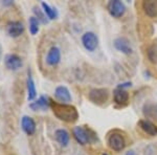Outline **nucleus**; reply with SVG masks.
Returning <instances> with one entry per match:
<instances>
[{
  "label": "nucleus",
  "instance_id": "obj_23",
  "mask_svg": "<svg viewBox=\"0 0 157 155\" xmlns=\"http://www.w3.org/2000/svg\"><path fill=\"white\" fill-rule=\"evenodd\" d=\"M131 86H132V84H131L130 82H127V83H124V84H120L117 88H121V89H125L126 87H131Z\"/></svg>",
  "mask_w": 157,
  "mask_h": 155
},
{
  "label": "nucleus",
  "instance_id": "obj_28",
  "mask_svg": "<svg viewBox=\"0 0 157 155\" xmlns=\"http://www.w3.org/2000/svg\"><path fill=\"white\" fill-rule=\"evenodd\" d=\"M156 111H157V106H156Z\"/></svg>",
  "mask_w": 157,
  "mask_h": 155
},
{
  "label": "nucleus",
  "instance_id": "obj_9",
  "mask_svg": "<svg viewBox=\"0 0 157 155\" xmlns=\"http://www.w3.org/2000/svg\"><path fill=\"white\" fill-rule=\"evenodd\" d=\"M115 49H117L118 52H121V54L125 55H131L132 54V46L130 44V41L125 37H118L116 38L113 42Z\"/></svg>",
  "mask_w": 157,
  "mask_h": 155
},
{
  "label": "nucleus",
  "instance_id": "obj_17",
  "mask_svg": "<svg viewBox=\"0 0 157 155\" xmlns=\"http://www.w3.org/2000/svg\"><path fill=\"white\" fill-rule=\"evenodd\" d=\"M143 9L146 15L150 18H157V1H144Z\"/></svg>",
  "mask_w": 157,
  "mask_h": 155
},
{
  "label": "nucleus",
  "instance_id": "obj_25",
  "mask_svg": "<svg viewBox=\"0 0 157 155\" xmlns=\"http://www.w3.org/2000/svg\"><path fill=\"white\" fill-rule=\"evenodd\" d=\"M3 4H6V6H10V4H13V1H11V0H7L6 2H3Z\"/></svg>",
  "mask_w": 157,
  "mask_h": 155
},
{
  "label": "nucleus",
  "instance_id": "obj_15",
  "mask_svg": "<svg viewBox=\"0 0 157 155\" xmlns=\"http://www.w3.org/2000/svg\"><path fill=\"white\" fill-rule=\"evenodd\" d=\"M138 126L148 135L150 136L157 135V126L149 121V119H140V121H138Z\"/></svg>",
  "mask_w": 157,
  "mask_h": 155
},
{
  "label": "nucleus",
  "instance_id": "obj_24",
  "mask_svg": "<svg viewBox=\"0 0 157 155\" xmlns=\"http://www.w3.org/2000/svg\"><path fill=\"white\" fill-rule=\"evenodd\" d=\"M125 155H138L137 153H136L134 150H129V151L126 152V154Z\"/></svg>",
  "mask_w": 157,
  "mask_h": 155
},
{
  "label": "nucleus",
  "instance_id": "obj_12",
  "mask_svg": "<svg viewBox=\"0 0 157 155\" xmlns=\"http://www.w3.org/2000/svg\"><path fill=\"white\" fill-rule=\"evenodd\" d=\"M46 64L48 66H57L61 61V50L59 47L52 46L46 55Z\"/></svg>",
  "mask_w": 157,
  "mask_h": 155
},
{
  "label": "nucleus",
  "instance_id": "obj_18",
  "mask_svg": "<svg viewBox=\"0 0 157 155\" xmlns=\"http://www.w3.org/2000/svg\"><path fill=\"white\" fill-rule=\"evenodd\" d=\"M55 136H56L57 141L61 145V146L66 147L67 145L69 144L70 135L67 132V130H65V129H58L55 133Z\"/></svg>",
  "mask_w": 157,
  "mask_h": 155
},
{
  "label": "nucleus",
  "instance_id": "obj_20",
  "mask_svg": "<svg viewBox=\"0 0 157 155\" xmlns=\"http://www.w3.org/2000/svg\"><path fill=\"white\" fill-rule=\"evenodd\" d=\"M147 57L152 64H157V41L154 42L147 49Z\"/></svg>",
  "mask_w": 157,
  "mask_h": 155
},
{
  "label": "nucleus",
  "instance_id": "obj_16",
  "mask_svg": "<svg viewBox=\"0 0 157 155\" xmlns=\"http://www.w3.org/2000/svg\"><path fill=\"white\" fill-rule=\"evenodd\" d=\"M26 88H27V100L29 102L35 101L37 96V89L35 85V81L33 79L30 70L27 72V80H26Z\"/></svg>",
  "mask_w": 157,
  "mask_h": 155
},
{
  "label": "nucleus",
  "instance_id": "obj_14",
  "mask_svg": "<svg viewBox=\"0 0 157 155\" xmlns=\"http://www.w3.org/2000/svg\"><path fill=\"white\" fill-rule=\"evenodd\" d=\"M129 99H130V95H129V92L127 90L121 89V88H116L113 91V100L117 105H126V104H128Z\"/></svg>",
  "mask_w": 157,
  "mask_h": 155
},
{
  "label": "nucleus",
  "instance_id": "obj_21",
  "mask_svg": "<svg viewBox=\"0 0 157 155\" xmlns=\"http://www.w3.org/2000/svg\"><path fill=\"white\" fill-rule=\"evenodd\" d=\"M29 33L35 36V35L38 34L40 29V21L38 20L35 16H32L29 17Z\"/></svg>",
  "mask_w": 157,
  "mask_h": 155
},
{
  "label": "nucleus",
  "instance_id": "obj_4",
  "mask_svg": "<svg viewBox=\"0 0 157 155\" xmlns=\"http://www.w3.org/2000/svg\"><path fill=\"white\" fill-rule=\"evenodd\" d=\"M88 98L95 105H104L109 99V91L106 88H94L90 90Z\"/></svg>",
  "mask_w": 157,
  "mask_h": 155
},
{
  "label": "nucleus",
  "instance_id": "obj_3",
  "mask_svg": "<svg viewBox=\"0 0 157 155\" xmlns=\"http://www.w3.org/2000/svg\"><path fill=\"white\" fill-rule=\"evenodd\" d=\"M108 146L110 149H112L115 152H121L125 149L126 147V139L124 135L120 132H112L109 134L107 139Z\"/></svg>",
  "mask_w": 157,
  "mask_h": 155
},
{
  "label": "nucleus",
  "instance_id": "obj_10",
  "mask_svg": "<svg viewBox=\"0 0 157 155\" xmlns=\"http://www.w3.org/2000/svg\"><path fill=\"white\" fill-rule=\"evenodd\" d=\"M24 24L21 21H12L6 25V33L10 37L18 38L24 32Z\"/></svg>",
  "mask_w": 157,
  "mask_h": 155
},
{
  "label": "nucleus",
  "instance_id": "obj_27",
  "mask_svg": "<svg viewBox=\"0 0 157 155\" xmlns=\"http://www.w3.org/2000/svg\"><path fill=\"white\" fill-rule=\"evenodd\" d=\"M103 155H108V154H106V153H104V154H103Z\"/></svg>",
  "mask_w": 157,
  "mask_h": 155
},
{
  "label": "nucleus",
  "instance_id": "obj_1",
  "mask_svg": "<svg viewBox=\"0 0 157 155\" xmlns=\"http://www.w3.org/2000/svg\"><path fill=\"white\" fill-rule=\"evenodd\" d=\"M50 108L54 112L56 118L66 123H73L78 121V112L77 108L69 104H63L59 102H55L50 100Z\"/></svg>",
  "mask_w": 157,
  "mask_h": 155
},
{
  "label": "nucleus",
  "instance_id": "obj_13",
  "mask_svg": "<svg viewBox=\"0 0 157 155\" xmlns=\"http://www.w3.org/2000/svg\"><path fill=\"white\" fill-rule=\"evenodd\" d=\"M21 128L25 134L33 135L36 132V123L34 118L29 115H23L21 118Z\"/></svg>",
  "mask_w": 157,
  "mask_h": 155
},
{
  "label": "nucleus",
  "instance_id": "obj_6",
  "mask_svg": "<svg viewBox=\"0 0 157 155\" xmlns=\"http://www.w3.org/2000/svg\"><path fill=\"white\" fill-rule=\"evenodd\" d=\"M108 12L113 18H121L125 15L126 13V6L124 2L120 1V0H113L110 1L107 6Z\"/></svg>",
  "mask_w": 157,
  "mask_h": 155
},
{
  "label": "nucleus",
  "instance_id": "obj_11",
  "mask_svg": "<svg viewBox=\"0 0 157 155\" xmlns=\"http://www.w3.org/2000/svg\"><path fill=\"white\" fill-rule=\"evenodd\" d=\"M29 108L33 111H46L47 109L50 108V100L47 96L41 95L38 100L29 103Z\"/></svg>",
  "mask_w": 157,
  "mask_h": 155
},
{
  "label": "nucleus",
  "instance_id": "obj_5",
  "mask_svg": "<svg viewBox=\"0 0 157 155\" xmlns=\"http://www.w3.org/2000/svg\"><path fill=\"white\" fill-rule=\"evenodd\" d=\"M82 44L86 50L88 52H94L98 45V38L94 33L86 32L82 36Z\"/></svg>",
  "mask_w": 157,
  "mask_h": 155
},
{
  "label": "nucleus",
  "instance_id": "obj_8",
  "mask_svg": "<svg viewBox=\"0 0 157 155\" xmlns=\"http://www.w3.org/2000/svg\"><path fill=\"white\" fill-rule=\"evenodd\" d=\"M55 98L59 101V103H63V104H68L72 100V96L69 89L64 85H60L56 87Z\"/></svg>",
  "mask_w": 157,
  "mask_h": 155
},
{
  "label": "nucleus",
  "instance_id": "obj_26",
  "mask_svg": "<svg viewBox=\"0 0 157 155\" xmlns=\"http://www.w3.org/2000/svg\"><path fill=\"white\" fill-rule=\"evenodd\" d=\"M1 56H2V48H1V45H0V59H1Z\"/></svg>",
  "mask_w": 157,
  "mask_h": 155
},
{
  "label": "nucleus",
  "instance_id": "obj_2",
  "mask_svg": "<svg viewBox=\"0 0 157 155\" xmlns=\"http://www.w3.org/2000/svg\"><path fill=\"white\" fill-rule=\"evenodd\" d=\"M73 137L75 138V141H78L80 145H87V144H92L98 139L97 134L94 133L91 129L85 128L84 126H77L73 128L72 130Z\"/></svg>",
  "mask_w": 157,
  "mask_h": 155
},
{
  "label": "nucleus",
  "instance_id": "obj_19",
  "mask_svg": "<svg viewBox=\"0 0 157 155\" xmlns=\"http://www.w3.org/2000/svg\"><path fill=\"white\" fill-rule=\"evenodd\" d=\"M41 6L48 20H55L58 18V11L56 10V7L50 6L46 2H41Z\"/></svg>",
  "mask_w": 157,
  "mask_h": 155
},
{
  "label": "nucleus",
  "instance_id": "obj_7",
  "mask_svg": "<svg viewBox=\"0 0 157 155\" xmlns=\"http://www.w3.org/2000/svg\"><path fill=\"white\" fill-rule=\"evenodd\" d=\"M4 65L9 70L16 72L23 66V61L18 55L16 54H7L4 57Z\"/></svg>",
  "mask_w": 157,
  "mask_h": 155
},
{
  "label": "nucleus",
  "instance_id": "obj_22",
  "mask_svg": "<svg viewBox=\"0 0 157 155\" xmlns=\"http://www.w3.org/2000/svg\"><path fill=\"white\" fill-rule=\"evenodd\" d=\"M33 12H34V14L36 15V18L39 20L41 23L43 24H46V23H48V18H47V16L45 15V13L43 12V10L41 9H39V7H37V6H35L34 7V10H33Z\"/></svg>",
  "mask_w": 157,
  "mask_h": 155
}]
</instances>
